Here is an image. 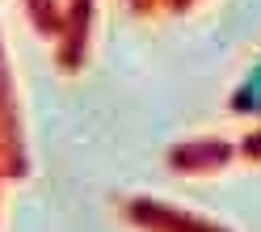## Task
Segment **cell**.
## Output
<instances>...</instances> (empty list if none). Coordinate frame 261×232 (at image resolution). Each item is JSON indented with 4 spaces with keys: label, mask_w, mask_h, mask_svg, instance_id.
Here are the masks:
<instances>
[{
    "label": "cell",
    "mask_w": 261,
    "mask_h": 232,
    "mask_svg": "<svg viewBox=\"0 0 261 232\" xmlns=\"http://www.w3.org/2000/svg\"><path fill=\"white\" fill-rule=\"evenodd\" d=\"M236 110L240 114H257L261 110V63L244 76V85L236 89Z\"/></svg>",
    "instance_id": "cell-1"
}]
</instances>
